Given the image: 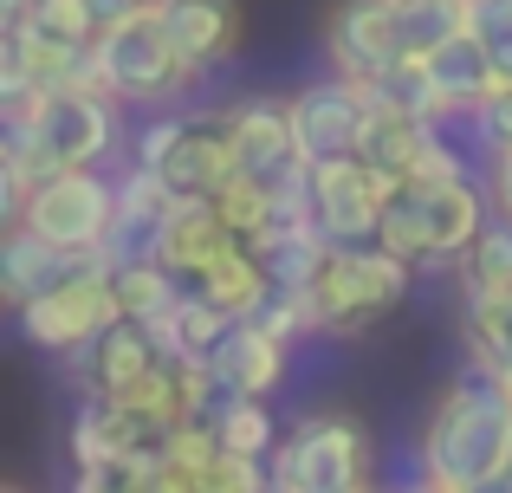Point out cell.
<instances>
[{
    "label": "cell",
    "mask_w": 512,
    "mask_h": 493,
    "mask_svg": "<svg viewBox=\"0 0 512 493\" xmlns=\"http://www.w3.org/2000/svg\"><path fill=\"white\" fill-rule=\"evenodd\" d=\"M487 195H493V215H506L512 221V150H493L487 156Z\"/></svg>",
    "instance_id": "d6a6232c"
},
{
    "label": "cell",
    "mask_w": 512,
    "mask_h": 493,
    "mask_svg": "<svg viewBox=\"0 0 512 493\" xmlns=\"http://www.w3.org/2000/svg\"><path fill=\"white\" fill-rule=\"evenodd\" d=\"M383 195L389 182L363 156H338V163L312 169V215L331 247H370L383 228Z\"/></svg>",
    "instance_id": "9c48e42d"
},
{
    "label": "cell",
    "mask_w": 512,
    "mask_h": 493,
    "mask_svg": "<svg viewBox=\"0 0 512 493\" xmlns=\"http://www.w3.org/2000/svg\"><path fill=\"white\" fill-rule=\"evenodd\" d=\"M91 65H98V85L111 91V98H124V104H175L201 78L195 65L175 52L156 0L104 26L98 46H91Z\"/></svg>",
    "instance_id": "3957f363"
},
{
    "label": "cell",
    "mask_w": 512,
    "mask_h": 493,
    "mask_svg": "<svg viewBox=\"0 0 512 493\" xmlns=\"http://www.w3.org/2000/svg\"><path fill=\"white\" fill-rule=\"evenodd\" d=\"M487 228V195L474 182H409L383 195V228L376 241L389 253H402L409 266H448L474 247V234Z\"/></svg>",
    "instance_id": "7a4b0ae2"
},
{
    "label": "cell",
    "mask_w": 512,
    "mask_h": 493,
    "mask_svg": "<svg viewBox=\"0 0 512 493\" xmlns=\"http://www.w3.org/2000/svg\"><path fill=\"white\" fill-rule=\"evenodd\" d=\"M156 364H163V344H156V331L137 325V318H117L111 331H98L91 344L72 351V370H78V383H85V396H104V403L130 396Z\"/></svg>",
    "instance_id": "7c38bea8"
},
{
    "label": "cell",
    "mask_w": 512,
    "mask_h": 493,
    "mask_svg": "<svg viewBox=\"0 0 512 493\" xmlns=\"http://www.w3.org/2000/svg\"><path fill=\"white\" fill-rule=\"evenodd\" d=\"M188 286L201 292V299H214L227 318H253L266 299L279 292V279H273V266H266V253L260 247H247V241H234V247H221L208 260V273L201 279H188Z\"/></svg>",
    "instance_id": "d6986e66"
},
{
    "label": "cell",
    "mask_w": 512,
    "mask_h": 493,
    "mask_svg": "<svg viewBox=\"0 0 512 493\" xmlns=\"http://www.w3.org/2000/svg\"><path fill=\"white\" fill-rule=\"evenodd\" d=\"M169 208H175L169 182L156 176L150 163H130L124 176H117V221H111V241H104V260L111 266L143 260V253L156 247V228H163Z\"/></svg>",
    "instance_id": "2e32d148"
},
{
    "label": "cell",
    "mask_w": 512,
    "mask_h": 493,
    "mask_svg": "<svg viewBox=\"0 0 512 493\" xmlns=\"http://www.w3.org/2000/svg\"><path fill=\"white\" fill-rule=\"evenodd\" d=\"M467 26H474V39L487 46L500 85H512V0H467Z\"/></svg>",
    "instance_id": "4dcf8cb0"
},
{
    "label": "cell",
    "mask_w": 512,
    "mask_h": 493,
    "mask_svg": "<svg viewBox=\"0 0 512 493\" xmlns=\"http://www.w3.org/2000/svg\"><path fill=\"white\" fill-rule=\"evenodd\" d=\"M422 65H428V78H435V91H441V104H448V117H454V111L474 117L480 104L500 91V72H493L487 46L474 39V26H467V33H454L448 46H435Z\"/></svg>",
    "instance_id": "ffe728a7"
},
{
    "label": "cell",
    "mask_w": 512,
    "mask_h": 493,
    "mask_svg": "<svg viewBox=\"0 0 512 493\" xmlns=\"http://www.w3.org/2000/svg\"><path fill=\"white\" fill-rule=\"evenodd\" d=\"M208 370H214V383L234 390V396H273L279 383H286V338H273L260 318H234L227 338L214 344Z\"/></svg>",
    "instance_id": "9a60e30c"
},
{
    "label": "cell",
    "mask_w": 512,
    "mask_h": 493,
    "mask_svg": "<svg viewBox=\"0 0 512 493\" xmlns=\"http://www.w3.org/2000/svg\"><path fill=\"white\" fill-rule=\"evenodd\" d=\"M182 292H188L182 273H169L156 253L117 266V305H124V318H137V325H156V318H163L169 305L182 299Z\"/></svg>",
    "instance_id": "484cf974"
},
{
    "label": "cell",
    "mask_w": 512,
    "mask_h": 493,
    "mask_svg": "<svg viewBox=\"0 0 512 493\" xmlns=\"http://www.w3.org/2000/svg\"><path fill=\"white\" fill-rule=\"evenodd\" d=\"M72 493H124V487H117L104 468H78V487H72Z\"/></svg>",
    "instance_id": "836d02e7"
},
{
    "label": "cell",
    "mask_w": 512,
    "mask_h": 493,
    "mask_svg": "<svg viewBox=\"0 0 512 493\" xmlns=\"http://www.w3.org/2000/svg\"><path fill=\"white\" fill-rule=\"evenodd\" d=\"M78 260H85V253H65V247L39 241L33 228H7V247H0V292H7V305L20 312V305L39 299V292L59 286Z\"/></svg>",
    "instance_id": "44dd1931"
},
{
    "label": "cell",
    "mask_w": 512,
    "mask_h": 493,
    "mask_svg": "<svg viewBox=\"0 0 512 493\" xmlns=\"http://www.w3.org/2000/svg\"><path fill=\"white\" fill-rule=\"evenodd\" d=\"M500 383H506V396H512V370H500Z\"/></svg>",
    "instance_id": "d590c367"
},
{
    "label": "cell",
    "mask_w": 512,
    "mask_h": 493,
    "mask_svg": "<svg viewBox=\"0 0 512 493\" xmlns=\"http://www.w3.org/2000/svg\"><path fill=\"white\" fill-rule=\"evenodd\" d=\"M137 163H150L175 195H221L240 176L234 163V137H227V117H156L137 130Z\"/></svg>",
    "instance_id": "52a82bcc"
},
{
    "label": "cell",
    "mask_w": 512,
    "mask_h": 493,
    "mask_svg": "<svg viewBox=\"0 0 512 493\" xmlns=\"http://www.w3.org/2000/svg\"><path fill=\"white\" fill-rule=\"evenodd\" d=\"M227 117V137H234V163L240 176L253 182H273V176H292L305 163L299 156V130H292V104L286 98H240Z\"/></svg>",
    "instance_id": "4fadbf2b"
},
{
    "label": "cell",
    "mask_w": 512,
    "mask_h": 493,
    "mask_svg": "<svg viewBox=\"0 0 512 493\" xmlns=\"http://www.w3.org/2000/svg\"><path fill=\"white\" fill-rule=\"evenodd\" d=\"M156 442H163V429H150L137 409L104 403V396H85V409H78V422H72V461L78 468H117V461L143 455V448H156Z\"/></svg>",
    "instance_id": "e0dca14e"
},
{
    "label": "cell",
    "mask_w": 512,
    "mask_h": 493,
    "mask_svg": "<svg viewBox=\"0 0 512 493\" xmlns=\"http://www.w3.org/2000/svg\"><path fill=\"white\" fill-rule=\"evenodd\" d=\"M461 273H467V286H512V221L506 215H487V228L461 253Z\"/></svg>",
    "instance_id": "83f0119b"
},
{
    "label": "cell",
    "mask_w": 512,
    "mask_h": 493,
    "mask_svg": "<svg viewBox=\"0 0 512 493\" xmlns=\"http://www.w3.org/2000/svg\"><path fill=\"white\" fill-rule=\"evenodd\" d=\"M415 286V266L402 253H389L383 241L370 247H331L325 273L312 279V305H318V331L350 338V331H370L376 318H389Z\"/></svg>",
    "instance_id": "277c9868"
},
{
    "label": "cell",
    "mask_w": 512,
    "mask_h": 493,
    "mask_svg": "<svg viewBox=\"0 0 512 493\" xmlns=\"http://www.w3.org/2000/svg\"><path fill=\"white\" fill-rule=\"evenodd\" d=\"M325 59L350 85H376L383 72H396L409 59L396 33V7L389 0H338L325 20Z\"/></svg>",
    "instance_id": "30bf717a"
},
{
    "label": "cell",
    "mask_w": 512,
    "mask_h": 493,
    "mask_svg": "<svg viewBox=\"0 0 512 493\" xmlns=\"http://www.w3.org/2000/svg\"><path fill=\"white\" fill-rule=\"evenodd\" d=\"M389 7H396V33L409 59H428L454 33H467V0H389Z\"/></svg>",
    "instance_id": "4316f807"
},
{
    "label": "cell",
    "mask_w": 512,
    "mask_h": 493,
    "mask_svg": "<svg viewBox=\"0 0 512 493\" xmlns=\"http://www.w3.org/2000/svg\"><path fill=\"white\" fill-rule=\"evenodd\" d=\"M175 52H182L195 72L234 59L240 52V0H156Z\"/></svg>",
    "instance_id": "ac0fdd59"
},
{
    "label": "cell",
    "mask_w": 512,
    "mask_h": 493,
    "mask_svg": "<svg viewBox=\"0 0 512 493\" xmlns=\"http://www.w3.org/2000/svg\"><path fill=\"white\" fill-rule=\"evenodd\" d=\"M292 130H299L305 163H338V156L363 150V124H370V91L350 78H318V85L292 91Z\"/></svg>",
    "instance_id": "8fae6325"
},
{
    "label": "cell",
    "mask_w": 512,
    "mask_h": 493,
    "mask_svg": "<svg viewBox=\"0 0 512 493\" xmlns=\"http://www.w3.org/2000/svg\"><path fill=\"white\" fill-rule=\"evenodd\" d=\"M0 493H26V487H0Z\"/></svg>",
    "instance_id": "74e56055"
},
{
    "label": "cell",
    "mask_w": 512,
    "mask_h": 493,
    "mask_svg": "<svg viewBox=\"0 0 512 493\" xmlns=\"http://www.w3.org/2000/svg\"><path fill=\"white\" fill-rule=\"evenodd\" d=\"M117 318H124V305H117V266L104 260V253H85L52 292H39L33 305H20L26 338H33L39 351H65V357H72L78 344H91L98 331H111Z\"/></svg>",
    "instance_id": "8992f818"
},
{
    "label": "cell",
    "mask_w": 512,
    "mask_h": 493,
    "mask_svg": "<svg viewBox=\"0 0 512 493\" xmlns=\"http://www.w3.org/2000/svg\"><path fill=\"white\" fill-rule=\"evenodd\" d=\"M409 493H441V487H428V481H422V487H409Z\"/></svg>",
    "instance_id": "8d00e7d4"
},
{
    "label": "cell",
    "mask_w": 512,
    "mask_h": 493,
    "mask_svg": "<svg viewBox=\"0 0 512 493\" xmlns=\"http://www.w3.org/2000/svg\"><path fill=\"white\" fill-rule=\"evenodd\" d=\"M111 221H117V182H104L98 169H52L46 182H33L13 228H33L39 241L65 253H104Z\"/></svg>",
    "instance_id": "ba28073f"
},
{
    "label": "cell",
    "mask_w": 512,
    "mask_h": 493,
    "mask_svg": "<svg viewBox=\"0 0 512 493\" xmlns=\"http://www.w3.org/2000/svg\"><path fill=\"white\" fill-rule=\"evenodd\" d=\"M195 493H273V461L221 448V455L195 474Z\"/></svg>",
    "instance_id": "f1b7e54d"
},
{
    "label": "cell",
    "mask_w": 512,
    "mask_h": 493,
    "mask_svg": "<svg viewBox=\"0 0 512 493\" xmlns=\"http://www.w3.org/2000/svg\"><path fill=\"white\" fill-rule=\"evenodd\" d=\"M208 422H214V435H221V448L273 461L279 422H273V409H266V396H234V390H221V396H214V409H208Z\"/></svg>",
    "instance_id": "d4e9b609"
},
{
    "label": "cell",
    "mask_w": 512,
    "mask_h": 493,
    "mask_svg": "<svg viewBox=\"0 0 512 493\" xmlns=\"http://www.w3.org/2000/svg\"><path fill=\"white\" fill-rule=\"evenodd\" d=\"M240 234L227 228V215H221V202L214 195H175V208L163 215V228H156V260L169 266V273H182V279H201L208 273V260L221 247H234Z\"/></svg>",
    "instance_id": "5bb4252c"
},
{
    "label": "cell",
    "mask_w": 512,
    "mask_h": 493,
    "mask_svg": "<svg viewBox=\"0 0 512 493\" xmlns=\"http://www.w3.org/2000/svg\"><path fill=\"white\" fill-rule=\"evenodd\" d=\"M467 357L493 370H512V286H467L461 299Z\"/></svg>",
    "instance_id": "603a6c76"
},
{
    "label": "cell",
    "mask_w": 512,
    "mask_h": 493,
    "mask_svg": "<svg viewBox=\"0 0 512 493\" xmlns=\"http://www.w3.org/2000/svg\"><path fill=\"white\" fill-rule=\"evenodd\" d=\"M20 20H33L39 33H52V39H72V46H98V33L111 26L91 0H39V7L20 13Z\"/></svg>",
    "instance_id": "f546056e"
},
{
    "label": "cell",
    "mask_w": 512,
    "mask_h": 493,
    "mask_svg": "<svg viewBox=\"0 0 512 493\" xmlns=\"http://www.w3.org/2000/svg\"><path fill=\"white\" fill-rule=\"evenodd\" d=\"M91 7L104 13V20H124V13H137V7H150V0H91Z\"/></svg>",
    "instance_id": "e575fe53"
},
{
    "label": "cell",
    "mask_w": 512,
    "mask_h": 493,
    "mask_svg": "<svg viewBox=\"0 0 512 493\" xmlns=\"http://www.w3.org/2000/svg\"><path fill=\"white\" fill-rule=\"evenodd\" d=\"M227 325H234V318H227L214 299H201V292L188 286V292L169 305L163 318H156L150 331H156V344H163L169 357H201V364H208V357H214V344L227 338Z\"/></svg>",
    "instance_id": "cb8c5ba5"
},
{
    "label": "cell",
    "mask_w": 512,
    "mask_h": 493,
    "mask_svg": "<svg viewBox=\"0 0 512 493\" xmlns=\"http://www.w3.org/2000/svg\"><path fill=\"white\" fill-rule=\"evenodd\" d=\"M474 137H480V150H512V85H500L487 104L474 111Z\"/></svg>",
    "instance_id": "1f68e13d"
},
{
    "label": "cell",
    "mask_w": 512,
    "mask_h": 493,
    "mask_svg": "<svg viewBox=\"0 0 512 493\" xmlns=\"http://www.w3.org/2000/svg\"><path fill=\"white\" fill-rule=\"evenodd\" d=\"M435 130H441V124H428V117H409V111H396V104H376V98H370V124H363V150H357V156L389 182V189H396V182L409 176L415 150H422Z\"/></svg>",
    "instance_id": "7402d4cb"
},
{
    "label": "cell",
    "mask_w": 512,
    "mask_h": 493,
    "mask_svg": "<svg viewBox=\"0 0 512 493\" xmlns=\"http://www.w3.org/2000/svg\"><path fill=\"white\" fill-rule=\"evenodd\" d=\"M370 487V435L350 416H305L273 448V493H357Z\"/></svg>",
    "instance_id": "5b68a950"
},
{
    "label": "cell",
    "mask_w": 512,
    "mask_h": 493,
    "mask_svg": "<svg viewBox=\"0 0 512 493\" xmlns=\"http://www.w3.org/2000/svg\"><path fill=\"white\" fill-rule=\"evenodd\" d=\"M415 468L441 493H467L512 474V396L493 364L467 357V370L441 390V403L422 422V442H415Z\"/></svg>",
    "instance_id": "6da1fadb"
}]
</instances>
